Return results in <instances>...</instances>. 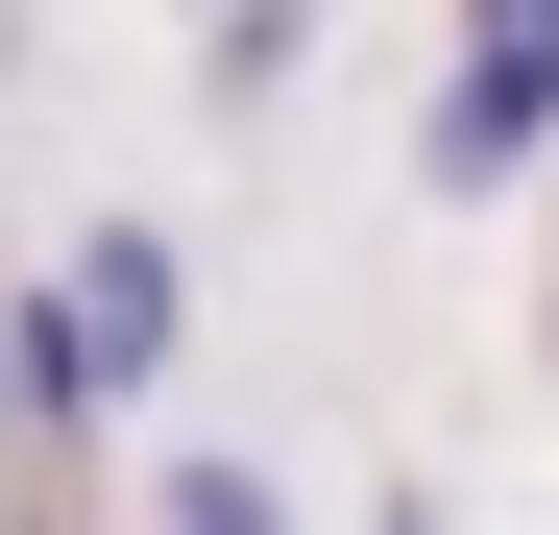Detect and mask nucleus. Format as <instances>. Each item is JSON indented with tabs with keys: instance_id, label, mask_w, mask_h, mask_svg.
<instances>
[{
	"instance_id": "20e7f679",
	"label": "nucleus",
	"mask_w": 559,
	"mask_h": 535,
	"mask_svg": "<svg viewBox=\"0 0 559 535\" xmlns=\"http://www.w3.org/2000/svg\"><path fill=\"white\" fill-rule=\"evenodd\" d=\"M170 535H293V511H267L243 463H170Z\"/></svg>"
},
{
	"instance_id": "39448f33",
	"label": "nucleus",
	"mask_w": 559,
	"mask_h": 535,
	"mask_svg": "<svg viewBox=\"0 0 559 535\" xmlns=\"http://www.w3.org/2000/svg\"><path fill=\"white\" fill-rule=\"evenodd\" d=\"M535 341H559V317H535Z\"/></svg>"
},
{
	"instance_id": "7ed1b4c3",
	"label": "nucleus",
	"mask_w": 559,
	"mask_h": 535,
	"mask_svg": "<svg viewBox=\"0 0 559 535\" xmlns=\"http://www.w3.org/2000/svg\"><path fill=\"white\" fill-rule=\"evenodd\" d=\"M73 414H98V390H73V317H49V293H0V463H49Z\"/></svg>"
},
{
	"instance_id": "f03ea898",
	"label": "nucleus",
	"mask_w": 559,
	"mask_h": 535,
	"mask_svg": "<svg viewBox=\"0 0 559 535\" xmlns=\"http://www.w3.org/2000/svg\"><path fill=\"white\" fill-rule=\"evenodd\" d=\"M49 317H73V390H98V414H122V390H170V341H195V268H170V219H98Z\"/></svg>"
},
{
	"instance_id": "f257e3e1",
	"label": "nucleus",
	"mask_w": 559,
	"mask_h": 535,
	"mask_svg": "<svg viewBox=\"0 0 559 535\" xmlns=\"http://www.w3.org/2000/svg\"><path fill=\"white\" fill-rule=\"evenodd\" d=\"M559 146V0H462V73H438V195H511V170Z\"/></svg>"
}]
</instances>
